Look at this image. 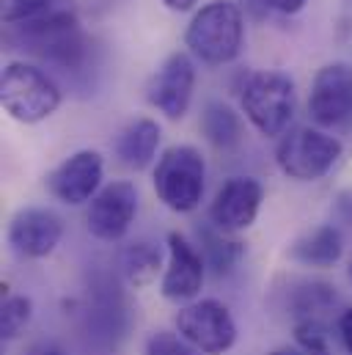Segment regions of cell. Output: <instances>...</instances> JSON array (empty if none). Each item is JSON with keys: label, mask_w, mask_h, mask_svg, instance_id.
Masks as SVG:
<instances>
[{"label": "cell", "mask_w": 352, "mask_h": 355, "mask_svg": "<svg viewBox=\"0 0 352 355\" xmlns=\"http://www.w3.org/2000/svg\"><path fill=\"white\" fill-rule=\"evenodd\" d=\"M6 42L14 44L17 50L39 55L42 61H50L61 69H78L86 58V36H83L78 14L72 11L69 3L50 14H42L36 19L8 25Z\"/></svg>", "instance_id": "1"}, {"label": "cell", "mask_w": 352, "mask_h": 355, "mask_svg": "<svg viewBox=\"0 0 352 355\" xmlns=\"http://www.w3.org/2000/svg\"><path fill=\"white\" fill-rule=\"evenodd\" d=\"M245 42L243 11L231 0H212L195 11L184 31V44L209 67L231 64Z\"/></svg>", "instance_id": "2"}, {"label": "cell", "mask_w": 352, "mask_h": 355, "mask_svg": "<svg viewBox=\"0 0 352 355\" xmlns=\"http://www.w3.org/2000/svg\"><path fill=\"white\" fill-rule=\"evenodd\" d=\"M0 105L14 121L39 124L58 110L61 91L39 67L14 61L0 75Z\"/></svg>", "instance_id": "3"}, {"label": "cell", "mask_w": 352, "mask_h": 355, "mask_svg": "<svg viewBox=\"0 0 352 355\" xmlns=\"http://www.w3.org/2000/svg\"><path fill=\"white\" fill-rule=\"evenodd\" d=\"M342 152L344 146L339 138L314 127H294L281 135L275 146V163L289 179L317 182L339 163Z\"/></svg>", "instance_id": "4"}, {"label": "cell", "mask_w": 352, "mask_h": 355, "mask_svg": "<svg viewBox=\"0 0 352 355\" xmlns=\"http://www.w3.org/2000/svg\"><path fill=\"white\" fill-rule=\"evenodd\" d=\"M243 110L248 121L267 138H278L289 130L294 116L297 94L294 83L283 72H256L243 86Z\"/></svg>", "instance_id": "5"}, {"label": "cell", "mask_w": 352, "mask_h": 355, "mask_svg": "<svg viewBox=\"0 0 352 355\" xmlns=\"http://www.w3.org/2000/svg\"><path fill=\"white\" fill-rule=\"evenodd\" d=\"M206 163L195 146H171L163 152L155 168L157 198L174 212H193L204 198Z\"/></svg>", "instance_id": "6"}, {"label": "cell", "mask_w": 352, "mask_h": 355, "mask_svg": "<svg viewBox=\"0 0 352 355\" xmlns=\"http://www.w3.org/2000/svg\"><path fill=\"white\" fill-rule=\"evenodd\" d=\"M179 336L204 355L229 353L237 342V325L220 300H198L176 314Z\"/></svg>", "instance_id": "7"}, {"label": "cell", "mask_w": 352, "mask_h": 355, "mask_svg": "<svg viewBox=\"0 0 352 355\" xmlns=\"http://www.w3.org/2000/svg\"><path fill=\"white\" fill-rule=\"evenodd\" d=\"M138 212V190L132 182H110L105 184L88 207V232L96 240L116 243L127 234L130 223Z\"/></svg>", "instance_id": "8"}, {"label": "cell", "mask_w": 352, "mask_h": 355, "mask_svg": "<svg viewBox=\"0 0 352 355\" xmlns=\"http://www.w3.org/2000/svg\"><path fill=\"white\" fill-rule=\"evenodd\" d=\"M308 113L319 127H336L352 113V67L333 61L322 67L311 83Z\"/></svg>", "instance_id": "9"}, {"label": "cell", "mask_w": 352, "mask_h": 355, "mask_svg": "<svg viewBox=\"0 0 352 355\" xmlns=\"http://www.w3.org/2000/svg\"><path fill=\"white\" fill-rule=\"evenodd\" d=\"M193 86H195V67L187 53H171L166 64L157 69L152 78L146 96L149 102L171 121H179L193 99Z\"/></svg>", "instance_id": "10"}, {"label": "cell", "mask_w": 352, "mask_h": 355, "mask_svg": "<svg viewBox=\"0 0 352 355\" xmlns=\"http://www.w3.org/2000/svg\"><path fill=\"white\" fill-rule=\"evenodd\" d=\"M102 182V155L94 149H80L47 174V190L61 204H86L99 193Z\"/></svg>", "instance_id": "11"}, {"label": "cell", "mask_w": 352, "mask_h": 355, "mask_svg": "<svg viewBox=\"0 0 352 355\" xmlns=\"http://www.w3.org/2000/svg\"><path fill=\"white\" fill-rule=\"evenodd\" d=\"M262 196V184L254 177H231L218 190L209 207V220L218 232H245L259 215Z\"/></svg>", "instance_id": "12"}, {"label": "cell", "mask_w": 352, "mask_h": 355, "mask_svg": "<svg viewBox=\"0 0 352 355\" xmlns=\"http://www.w3.org/2000/svg\"><path fill=\"white\" fill-rule=\"evenodd\" d=\"M64 234V223L55 212L42 207L19 209L8 223V245L25 259H44L50 257Z\"/></svg>", "instance_id": "13"}, {"label": "cell", "mask_w": 352, "mask_h": 355, "mask_svg": "<svg viewBox=\"0 0 352 355\" xmlns=\"http://www.w3.org/2000/svg\"><path fill=\"white\" fill-rule=\"evenodd\" d=\"M204 284V257L182 237L179 232L168 234V267L160 284L163 297L168 300H190L201 292Z\"/></svg>", "instance_id": "14"}, {"label": "cell", "mask_w": 352, "mask_h": 355, "mask_svg": "<svg viewBox=\"0 0 352 355\" xmlns=\"http://www.w3.org/2000/svg\"><path fill=\"white\" fill-rule=\"evenodd\" d=\"M160 146V124L152 119H135L116 138V155L127 168H146Z\"/></svg>", "instance_id": "15"}, {"label": "cell", "mask_w": 352, "mask_h": 355, "mask_svg": "<svg viewBox=\"0 0 352 355\" xmlns=\"http://www.w3.org/2000/svg\"><path fill=\"white\" fill-rule=\"evenodd\" d=\"M344 251V240L342 232L336 226H319L308 234H303L294 245H292V257L303 265L311 267H331L339 262Z\"/></svg>", "instance_id": "16"}, {"label": "cell", "mask_w": 352, "mask_h": 355, "mask_svg": "<svg viewBox=\"0 0 352 355\" xmlns=\"http://www.w3.org/2000/svg\"><path fill=\"white\" fill-rule=\"evenodd\" d=\"M201 132L206 135V141L218 149H234L243 138V127H240V116L223 105V102H209L201 113Z\"/></svg>", "instance_id": "17"}, {"label": "cell", "mask_w": 352, "mask_h": 355, "mask_svg": "<svg viewBox=\"0 0 352 355\" xmlns=\"http://www.w3.org/2000/svg\"><path fill=\"white\" fill-rule=\"evenodd\" d=\"M160 259H163L160 248L149 240H138V243L127 245L124 254H121V267H124V275H127L130 286H135V289L149 286L157 278Z\"/></svg>", "instance_id": "18"}, {"label": "cell", "mask_w": 352, "mask_h": 355, "mask_svg": "<svg viewBox=\"0 0 352 355\" xmlns=\"http://www.w3.org/2000/svg\"><path fill=\"white\" fill-rule=\"evenodd\" d=\"M67 3L69 0H0V17H3V25L8 28V25H19L42 14H50Z\"/></svg>", "instance_id": "19"}, {"label": "cell", "mask_w": 352, "mask_h": 355, "mask_svg": "<svg viewBox=\"0 0 352 355\" xmlns=\"http://www.w3.org/2000/svg\"><path fill=\"white\" fill-rule=\"evenodd\" d=\"M33 314V303L22 295H11L3 300V311H0V334L3 339H17L22 334V328L30 322Z\"/></svg>", "instance_id": "20"}, {"label": "cell", "mask_w": 352, "mask_h": 355, "mask_svg": "<svg viewBox=\"0 0 352 355\" xmlns=\"http://www.w3.org/2000/svg\"><path fill=\"white\" fill-rule=\"evenodd\" d=\"M204 243H206V245H204V254H206L209 265L215 267L218 272L229 270V267L237 262V257L243 254L240 243L226 240V237H218V234H209V232H204Z\"/></svg>", "instance_id": "21"}, {"label": "cell", "mask_w": 352, "mask_h": 355, "mask_svg": "<svg viewBox=\"0 0 352 355\" xmlns=\"http://www.w3.org/2000/svg\"><path fill=\"white\" fill-rule=\"evenodd\" d=\"M294 339L300 347L314 353H328V331L319 320H300L294 325Z\"/></svg>", "instance_id": "22"}, {"label": "cell", "mask_w": 352, "mask_h": 355, "mask_svg": "<svg viewBox=\"0 0 352 355\" xmlns=\"http://www.w3.org/2000/svg\"><path fill=\"white\" fill-rule=\"evenodd\" d=\"M146 355H198L195 347H190L182 336L168 334V331H157L149 336L146 342Z\"/></svg>", "instance_id": "23"}, {"label": "cell", "mask_w": 352, "mask_h": 355, "mask_svg": "<svg viewBox=\"0 0 352 355\" xmlns=\"http://www.w3.org/2000/svg\"><path fill=\"white\" fill-rule=\"evenodd\" d=\"M262 3L275 8V11H281V14H297L306 6V0H262Z\"/></svg>", "instance_id": "24"}, {"label": "cell", "mask_w": 352, "mask_h": 355, "mask_svg": "<svg viewBox=\"0 0 352 355\" xmlns=\"http://www.w3.org/2000/svg\"><path fill=\"white\" fill-rule=\"evenodd\" d=\"M339 334H342V342H344V350L352 355V309H347L339 320Z\"/></svg>", "instance_id": "25"}, {"label": "cell", "mask_w": 352, "mask_h": 355, "mask_svg": "<svg viewBox=\"0 0 352 355\" xmlns=\"http://www.w3.org/2000/svg\"><path fill=\"white\" fill-rule=\"evenodd\" d=\"M270 355H328V353H314V350H306V347L294 345V347H278L275 353H270Z\"/></svg>", "instance_id": "26"}, {"label": "cell", "mask_w": 352, "mask_h": 355, "mask_svg": "<svg viewBox=\"0 0 352 355\" xmlns=\"http://www.w3.org/2000/svg\"><path fill=\"white\" fill-rule=\"evenodd\" d=\"M171 11H190L193 6H195V0H163Z\"/></svg>", "instance_id": "27"}, {"label": "cell", "mask_w": 352, "mask_h": 355, "mask_svg": "<svg viewBox=\"0 0 352 355\" xmlns=\"http://www.w3.org/2000/svg\"><path fill=\"white\" fill-rule=\"evenodd\" d=\"M44 355H61V353H44Z\"/></svg>", "instance_id": "28"}, {"label": "cell", "mask_w": 352, "mask_h": 355, "mask_svg": "<svg viewBox=\"0 0 352 355\" xmlns=\"http://www.w3.org/2000/svg\"><path fill=\"white\" fill-rule=\"evenodd\" d=\"M350 278H352V265H350Z\"/></svg>", "instance_id": "29"}]
</instances>
